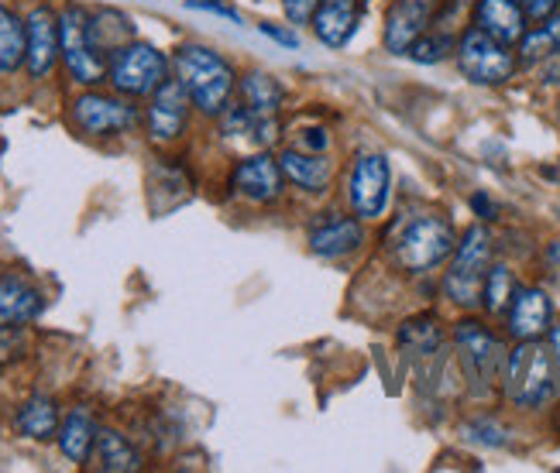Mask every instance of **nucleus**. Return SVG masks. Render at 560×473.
<instances>
[{
    "mask_svg": "<svg viewBox=\"0 0 560 473\" xmlns=\"http://www.w3.org/2000/svg\"><path fill=\"white\" fill-rule=\"evenodd\" d=\"M258 32H261L265 38H272V42L285 45V48H300V35H296V32H289V28H279V24H272V21L258 24Z\"/></svg>",
    "mask_w": 560,
    "mask_h": 473,
    "instance_id": "35",
    "label": "nucleus"
},
{
    "mask_svg": "<svg viewBox=\"0 0 560 473\" xmlns=\"http://www.w3.org/2000/svg\"><path fill=\"white\" fill-rule=\"evenodd\" d=\"M93 450H96V460H101V470H107V473H135V470H141V457L135 453V446L114 429L96 433Z\"/></svg>",
    "mask_w": 560,
    "mask_h": 473,
    "instance_id": "26",
    "label": "nucleus"
},
{
    "mask_svg": "<svg viewBox=\"0 0 560 473\" xmlns=\"http://www.w3.org/2000/svg\"><path fill=\"white\" fill-rule=\"evenodd\" d=\"M505 394L513 398L520 409H540L550 402L557 391L553 381V364H550V346L540 340H520V346L505 357Z\"/></svg>",
    "mask_w": 560,
    "mask_h": 473,
    "instance_id": "2",
    "label": "nucleus"
},
{
    "mask_svg": "<svg viewBox=\"0 0 560 473\" xmlns=\"http://www.w3.org/2000/svg\"><path fill=\"white\" fill-rule=\"evenodd\" d=\"M59 42H62V62L69 69L72 83L80 86H96L107 76V59L96 52L90 38V14L80 4H69L59 14Z\"/></svg>",
    "mask_w": 560,
    "mask_h": 473,
    "instance_id": "8",
    "label": "nucleus"
},
{
    "mask_svg": "<svg viewBox=\"0 0 560 473\" xmlns=\"http://www.w3.org/2000/svg\"><path fill=\"white\" fill-rule=\"evenodd\" d=\"M107 80L120 96H152L168 80V59L149 42H128L110 56Z\"/></svg>",
    "mask_w": 560,
    "mask_h": 473,
    "instance_id": "6",
    "label": "nucleus"
},
{
    "mask_svg": "<svg viewBox=\"0 0 560 473\" xmlns=\"http://www.w3.org/2000/svg\"><path fill=\"white\" fill-rule=\"evenodd\" d=\"M14 426H18V433L21 436H28V439H52V436H59V409H56V402L52 398H45V394H38V398H32V402H24L21 409H18V415H14Z\"/></svg>",
    "mask_w": 560,
    "mask_h": 473,
    "instance_id": "23",
    "label": "nucleus"
},
{
    "mask_svg": "<svg viewBox=\"0 0 560 473\" xmlns=\"http://www.w3.org/2000/svg\"><path fill=\"white\" fill-rule=\"evenodd\" d=\"M557 56H560V11H553L540 28H533L520 38V62L523 66L550 62Z\"/></svg>",
    "mask_w": 560,
    "mask_h": 473,
    "instance_id": "25",
    "label": "nucleus"
},
{
    "mask_svg": "<svg viewBox=\"0 0 560 473\" xmlns=\"http://www.w3.org/2000/svg\"><path fill=\"white\" fill-rule=\"evenodd\" d=\"M454 52H457L460 72H465L475 86H502L513 80V72L520 66L516 56L509 52V45H502L489 32H481L478 24L460 35Z\"/></svg>",
    "mask_w": 560,
    "mask_h": 473,
    "instance_id": "7",
    "label": "nucleus"
},
{
    "mask_svg": "<svg viewBox=\"0 0 560 473\" xmlns=\"http://www.w3.org/2000/svg\"><path fill=\"white\" fill-rule=\"evenodd\" d=\"M513 295H516V279H513V271H509V264H492L481 288L485 312H492V316L505 312L509 303H513Z\"/></svg>",
    "mask_w": 560,
    "mask_h": 473,
    "instance_id": "28",
    "label": "nucleus"
},
{
    "mask_svg": "<svg viewBox=\"0 0 560 473\" xmlns=\"http://www.w3.org/2000/svg\"><path fill=\"white\" fill-rule=\"evenodd\" d=\"M183 4L192 8V11H210L217 17H228V21H237L241 24V14L231 4H224V0H183Z\"/></svg>",
    "mask_w": 560,
    "mask_h": 473,
    "instance_id": "33",
    "label": "nucleus"
},
{
    "mask_svg": "<svg viewBox=\"0 0 560 473\" xmlns=\"http://www.w3.org/2000/svg\"><path fill=\"white\" fill-rule=\"evenodd\" d=\"M351 210L358 220H378L393 196V168L385 155H361L351 168Z\"/></svg>",
    "mask_w": 560,
    "mask_h": 473,
    "instance_id": "9",
    "label": "nucleus"
},
{
    "mask_svg": "<svg viewBox=\"0 0 560 473\" xmlns=\"http://www.w3.org/2000/svg\"><path fill=\"white\" fill-rule=\"evenodd\" d=\"M492 268V237L489 230L481 227H471L460 244L454 247L451 255V268L444 275V295L451 303L465 306V309H475L481 306V288H485V275H489Z\"/></svg>",
    "mask_w": 560,
    "mask_h": 473,
    "instance_id": "4",
    "label": "nucleus"
},
{
    "mask_svg": "<svg viewBox=\"0 0 560 473\" xmlns=\"http://www.w3.org/2000/svg\"><path fill=\"white\" fill-rule=\"evenodd\" d=\"M454 343H457L460 367H465V378L471 381V391L475 394L492 391V385L505 375V357H509L505 346L475 319L457 322Z\"/></svg>",
    "mask_w": 560,
    "mask_h": 473,
    "instance_id": "5",
    "label": "nucleus"
},
{
    "mask_svg": "<svg viewBox=\"0 0 560 473\" xmlns=\"http://www.w3.org/2000/svg\"><path fill=\"white\" fill-rule=\"evenodd\" d=\"M327 144H330V138H327V131L324 128H310V131H300V138H296V147H303V152H327Z\"/></svg>",
    "mask_w": 560,
    "mask_h": 473,
    "instance_id": "34",
    "label": "nucleus"
},
{
    "mask_svg": "<svg viewBox=\"0 0 560 473\" xmlns=\"http://www.w3.org/2000/svg\"><path fill=\"white\" fill-rule=\"evenodd\" d=\"M364 244V227L358 216H337L330 223H324L320 230H313L310 237V251L316 258H345Z\"/></svg>",
    "mask_w": 560,
    "mask_h": 473,
    "instance_id": "20",
    "label": "nucleus"
},
{
    "mask_svg": "<svg viewBox=\"0 0 560 473\" xmlns=\"http://www.w3.org/2000/svg\"><path fill=\"white\" fill-rule=\"evenodd\" d=\"M69 117L90 138L125 134V131H131L135 123H138V110L128 104V99L104 96V93H83V96H77V99H72Z\"/></svg>",
    "mask_w": 560,
    "mask_h": 473,
    "instance_id": "10",
    "label": "nucleus"
},
{
    "mask_svg": "<svg viewBox=\"0 0 560 473\" xmlns=\"http://www.w3.org/2000/svg\"><path fill=\"white\" fill-rule=\"evenodd\" d=\"M454 38L447 32H423L417 42L409 45V56L412 62H420V66H436V62H444L451 52H454Z\"/></svg>",
    "mask_w": 560,
    "mask_h": 473,
    "instance_id": "30",
    "label": "nucleus"
},
{
    "mask_svg": "<svg viewBox=\"0 0 560 473\" xmlns=\"http://www.w3.org/2000/svg\"><path fill=\"white\" fill-rule=\"evenodd\" d=\"M471 210H475L481 220H495V203H492V199L485 196V192H475V196H471Z\"/></svg>",
    "mask_w": 560,
    "mask_h": 473,
    "instance_id": "39",
    "label": "nucleus"
},
{
    "mask_svg": "<svg viewBox=\"0 0 560 473\" xmlns=\"http://www.w3.org/2000/svg\"><path fill=\"white\" fill-rule=\"evenodd\" d=\"M237 93H241V104L258 117H279L285 104V86L272 72H261V69L248 72V76L237 83Z\"/></svg>",
    "mask_w": 560,
    "mask_h": 473,
    "instance_id": "21",
    "label": "nucleus"
},
{
    "mask_svg": "<svg viewBox=\"0 0 560 473\" xmlns=\"http://www.w3.org/2000/svg\"><path fill=\"white\" fill-rule=\"evenodd\" d=\"M135 35V24L131 17H125L120 11H96L90 14V38L96 45V52H101L107 62L117 48H125Z\"/></svg>",
    "mask_w": 560,
    "mask_h": 473,
    "instance_id": "24",
    "label": "nucleus"
},
{
    "mask_svg": "<svg viewBox=\"0 0 560 473\" xmlns=\"http://www.w3.org/2000/svg\"><path fill=\"white\" fill-rule=\"evenodd\" d=\"M310 24L327 48H345L358 32V0H320Z\"/></svg>",
    "mask_w": 560,
    "mask_h": 473,
    "instance_id": "18",
    "label": "nucleus"
},
{
    "mask_svg": "<svg viewBox=\"0 0 560 473\" xmlns=\"http://www.w3.org/2000/svg\"><path fill=\"white\" fill-rule=\"evenodd\" d=\"M42 312V292L28 282L8 271L0 275V327H24Z\"/></svg>",
    "mask_w": 560,
    "mask_h": 473,
    "instance_id": "19",
    "label": "nucleus"
},
{
    "mask_svg": "<svg viewBox=\"0 0 560 473\" xmlns=\"http://www.w3.org/2000/svg\"><path fill=\"white\" fill-rule=\"evenodd\" d=\"M279 165H282V176L303 192H327L330 189L334 162L320 152H303V147L292 144L279 155Z\"/></svg>",
    "mask_w": 560,
    "mask_h": 473,
    "instance_id": "16",
    "label": "nucleus"
},
{
    "mask_svg": "<svg viewBox=\"0 0 560 473\" xmlns=\"http://www.w3.org/2000/svg\"><path fill=\"white\" fill-rule=\"evenodd\" d=\"M544 268L553 285H560V240H550L547 251H544Z\"/></svg>",
    "mask_w": 560,
    "mask_h": 473,
    "instance_id": "37",
    "label": "nucleus"
},
{
    "mask_svg": "<svg viewBox=\"0 0 560 473\" xmlns=\"http://www.w3.org/2000/svg\"><path fill=\"white\" fill-rule=\"evenodd\" d=\"M550 319H553V309L544 288L537 285L516 288L513 303H509V333L516 340H540L550 330Z\"/></svg>",
    "mask_w": 560,
    "mask_h": 473,
    "instance_id": "15",
    "label": "nucleus"
},
{
    "mask_svg": "<svg viewBox=\"0 0 560 473\" xmlns=\"http://www.w3.org/2000/svg\"><path fill=\"white\" fill-rule=\"evenodd\" d=\"M560 8V0H523L526 21H547Z\"/></svg>",
    "mask_w": 560,
    "mask_h": 473,
    "instance_id": "36",
    "label": "nucleus"
},
{
    "mask_svg": "<svg viewBox=\"0 0 560 473\" xmlns=\"http://www.w3.org/2000/svg\"><path fill=\"white\" fill-rule=\"evenodd\" d=\"M176 80L186 86L192 107L207 117H221L237 90V76L224 56H217L207 45H183L176 48Z\"/></svg>",
    "mask_w": 560,
    "mask_h": 473,
    "instance_id": "1",
    "label": "nucleus"
},
{
    "mask_svg": "<svg viewBox=\"0 0 560 473\" xmlns=\"http://www.w3.org/2000/svg\"><path fill=\"white\" fill-rule=\"evenodd\" d=\"M24 56H28V35L24 21H18L4 4H0V72H14Z\"/></svg>",
    "mask_w": 560,
    "mask_h": 473,
    "instance_id": "27",
    "label": "nucleus"
},
{
    "mask_svg": "<svg viewBox=\"0 0 560 473\" xmlns=\"http://www.w3.org/2000/svg\"><path fill=\"white\" fill-rule=\"evenodd\" d=\"M475 24L492 38H499L502 45H516L526 35L523 0H478Z\"/></svg>",
    "mask_w": 560,
    "mask_h": 473,
    "instance_id": "17",
    "label": "nucleus"
},
{
    "mask_svg": "<svg viewBox=\"0 0 560 473\" xmlns=\"http://www.w3.org/2000/svg\"><path fill=\"white\" fill-rule=\"evenodd\" d=\"M441 340H444V333L436 327L433 316H417V319L402 322V330H399V346H406L412 354H430L441 346Z\"/></svg>",
    "mask_w": 560,
    "mask_h": 473,
    "instance_id": "29",
    "label": "nucleus"
},
{
    "mask_svg": "<svg viewBox=\"0 0 560 473\" xmlns=\"http://www.w3.org/2000/svg\"><path fill=\"white\" fill-rule=\"evenodd\" d=\"M282 165L272 155H252L245 162H237L231 186L237 196H245L248 203H276L282 196Z\"/></svg>",
    "mask_w": 560,
    "mask_h": 473,
    "instance_id": "13",
    "label": "nucleus"
},
{
    "mask_svg": "<svg viewBox=\"0 0 560 473\" xmlns=\"http://www.w3.org/2000/svg\"><path fill=\"white\" fill-rule=\"evenodd\" d=\"M24 35H28V56H24V66H28L32 80H45L48 72L56 69V62L62 59L59 17L52 14V8L38 4L28 14V21H24Z\"/></svg>",
    "mask_w": 560,
    "mask_h": 473,
    "instance_id": "11",
    "label": "nucleus"
},
{
    "mask_svg": "<svg viewBox=\"0 0 560 473\" xmlns=\"http://www.w3.org/2000/svg\"><path fill=\"white\" fill-rule=\"evenodd\" d=\"M316 8H320V0H285V17L292 24H310Z\"/></svg>",
    "mask_w": 560,
    "mask_h": 473,
    "instance_id": "32",
    "label": "nucleus"
},
{
    "mask_svg": "<svg viewBox=\"0 0 560 473\" xmlns=\"http://www.w3.org/2000/svg\"><path fill=\"white\" fill-rule=\"evenodd\" d=\"M436 11V0H396L393 11L385 17V48L393 56L409 52V45L417 42Z\"/></svg>",
    "mask_w": 560,
    "mask_h": 473,
    "instance_id": "14",
    "label": "nucleus"
},
{
    "mask_svg": "<svg viewBox=\"0 0 560 473\" xmlns=\"http://www.w3.org/2000/svg\"><path fill=\"white\" fill-rule=\"evenodd\" d=\"M96 422L86 409H72L66 415V422L59 426V450L66 460L72 463H86L90 453H93V446H96Z\"/></svg>",
    "mask_w": 560,
    "mask_h": 473,
    "instance_id": "22",
    "label": "nucleus"
},
{
    "mask_svg": "<svg viewBox=\"0 0 560 473\" xmlns=\"http://www.w3.org/2000/svg\"><path fill=\"white\" fill-rule=\"evenodd\" d=\"M454 247H457V234L451 223L436 213H423L406 223L393 244V251L409 275H423V271L441 268L454 255Z\"/></svg>",
    "mask_w": 560,
    "mask_h": 473,
    "instance_id": "3",
    "label": "nucleus"
},
{
    "mask_svg": "<svg viewBox=\"0 0 560 473\" xmlns=\"http://www.w3.org/2000/svg\"><path fill=\"white\" fill-rule=\"evenodd\" d=\"M465 436L471 442H481V446H505L509 433L499 426V422H492V418H478V422H471V426L465 429Z\"/></svg>",
    "mask_w": 560,
    "mask_h": 473,
    "instance_id": "31",
    "label": "nucleus"
},
{
    "mask_svg": "<svg viewBox=\"0 0 560 473\" xmlns=\"http://www.w3.org/2000/svg\"><path fill=\"white\" fill-rule=\"evenodd\" d=\"M550 364H553V381H557V391H560V322L550 327Z\"/></svg>",
    "mask_w": 560,
    "mask_h": 473,
    "instance_id": "38",
    "label": "nucleus"
},
{
    "mask_svg": "<svg viewBox=\"0 0 560 473\" xmlns=\"http://www.w3.org/2000/svg\"><path fill=\"white\" fill-rule=\"evenodd\" d=\"M189 107L192 99L186 93V86L179 80H165L149 104V134L155 141H176L189 120Z\"/></svg>",
    "mask_w": 560,
    "mask_h": 473,
    "instance_id": "12",
    "label": "nucleus"
}]
</instances>
